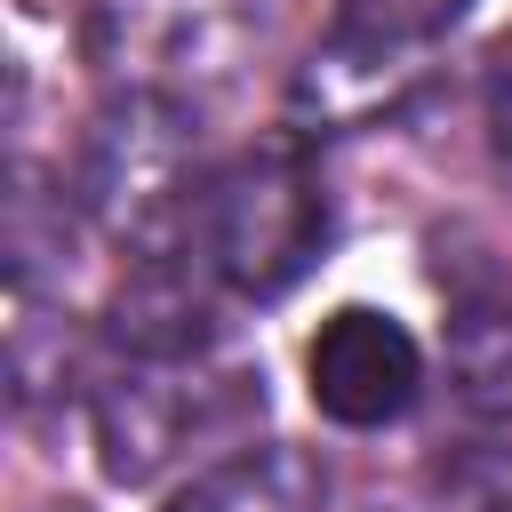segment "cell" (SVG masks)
<instances>
[{
	"instance_id": "cell-2",
	"label": "cell",
	"mask_w": 512,
	"mask_h": 512,
	"mask_svg": "<svg viewBox=\"0 0 512 512\" xmlns=\"http://www.w3.org/2000/svg\"><path fill=\"white\" fill-rule=\"evenodd\" d=\"M472 0H336L304 80H296V104L312 120H360L376 104H392L424 56L464 24Z\"/></svg>"
},
{
	"instance_id": "cell-9",
	"label": "cell",
	"mask_w": 512,
	"mask_h": 512,
	"mask_svg": "<svg viewBox=\"0 0 512 512\" xmlns=\"http://www.w3.org/2000/svg\"><path fill=\"white\" fill-rule=\"evenodd\" d=\"M456 512H512V448H472L464 464L440 472Z\"/></svg>"
},
{
	"instance_id": "cell-7",
	"label": "cell",
	"mask_w": 512,
	"mask_h": 512,
	"mask_svg": "<svg viewBox=\"0 0 512 512\" xmlns=\"http://www.w3.org/2000/svg\"><path fill=\"white\" fill-rule=\"evenodd\" d=\"M320 504H328V464L296 440L232 448L224 464H208L192 488L168 496V512H320Z\"/></svg>"
},
{
	"instance_id": "cell-10",
	"label": "cell",
	"mask_w": 512,
	"mask_h": 512,
	"mask_svg": "<svg viewBox=\"0 0 512 512\" xmlns=\"http://www.w3.org/2000/svg\"><path fill=\"white\" fill-rule=\"evenodd\" d=\"M480 96H488V136H496V152L512 160V32L488 48V72H480Z\"/></svg>"
},
{
	"instance_id": "cell-4",
	"label": "cell",
	"mask_w": 512,
	"mask_h": 512,
	"mask_svg": "<svg viewBox=\"0 0 512 512\" xmlns=\"http://www.w3.org/2000/svg\"><path fill=\"white\" fill-rule=\"evenodd\" d=\"M184 152H192V128L176 104L160 96H128L112 104L96 128H88V160H80V192L104 224L120 232H144L152 216H168L184 192Z\"/></svg>"
},
{
	"instance_id": "cell-6",
	"label": "cell",
	"mask_w": 512,
	"mask_h": 512,
	"mask_svg": "<svg viewBox=\"0 0 512 512\" xmlns=\"http://www.w3.org/2000/svg\"><path fill=\"white\" fill-rule=\"evenodd\" d=\"M208 336H216L208 264L184 248H152L112 296V344H128L144 368H184L208 352Z\"/></svg>"
},
{
	"instance_id": "cell-1",
	"label": "cell",
	"mask_w": 512,
	"mask_h": 512,
	"mask_svg": "<svg viewBox=\"0 0 512 512\" xmlns=\"http://www.w3.org/2000/svg\"><path fill=\"white\" fill-rule=\"evenodd\" d=\"M328 240V192L296 144H256L192 184V256L240 296H280Z\"/></svg>"
},
{
	"instance_id": "cell-3",
	"label": "cell",
	"mask_w": 512,
	"mask_h": 512,
	"mask_svg": "<svg viewBox=\"0 0 512 512\" xmlns=\"http://www.w3.org/2000/svg\"><path fill=\"white\" fill-rule=\"evenodd\" d=\"M304 376H312V408L344 432H376V424H400L424 392V352L416 336L392 320V312H368V304H344L312 352H304Z\"/></svg>"
},
{
	"instance_id": "cell-5",
	"label": "cell",
	"mask_w": 512,
	"mask_h": 512,
	"mask_svg": "<svg viewBox=\"0 0 512 512\" xmlns=\"http://www.w3.org/2000/svg\"><path fill=\"white\" fill-rule=\"evenodd\" d=\"M248 408V384L232 376L224 392L216 384H184V376H120L104 400H96V448H104V472L112 480H152L160 464H176L192 440H216L232 416Z\"/></svg>"
},
{
	"instance_id": "cell-8",
	"label": "cell",
	"mask_w": 512,
	"mask_h": 512,
	"mask_svg": "<svg viewBox=\"0 0 512 512\" xmlns=\"http://www.w3.org/2000/svg\"><path fill=\"white\" fill-rule=\"evenodd\" d=\"M448 384L472 416H512V272L456 296V312H448Z\"/></svg>"
}]
</instances>
